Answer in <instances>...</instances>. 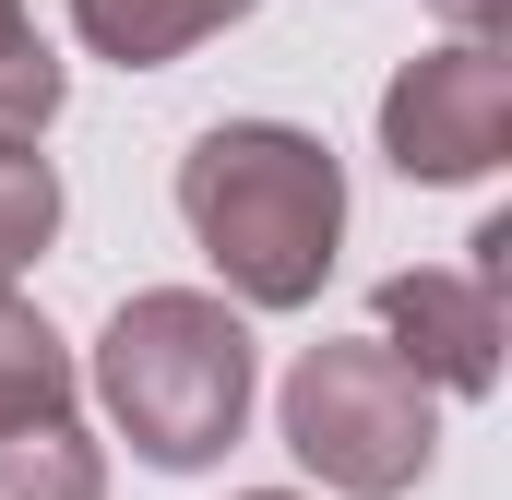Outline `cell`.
Segmentation results:
<instances>
[{"label": "cell", "instance_id": "obj_5", "mask_svg": "<svg viewBox=\"0 0 512 500\" xmlns=\"http://www.w3.org/2000/svg\"><path fill=\"white\" fill-rule=\"evenodd\" d=\"M382 346L417 393H489L501 381V286L453 274V262H405L382 274Z\"/></svg>", "mask_w": 512, "mask_h": 500}, {"label": "cell", "instance_id": "obj_6", "mask_svg": "<svg viewBox=\"0 0 512 500\" xmlns=\"http://www.w3.org/2000/svg\"><path fill=\"white\" fill-rule=\"evenodd\" d=\"M251 0H72V36L96 48V60H120V72H167V60H191L203 36H227Z\"/></svg>", "mask_w": 512, "mask_h": 500}, {"label": "cell", "instance_id": "obj_3", "mask_svg": "<svg viewBox=\"0 0 512 500\" xmlns=\"http://www.w3.org/2000/svg\"><path fill=\"white\" fill-rule=\"evenodd\" d=\"M274 429L334 500H405L441 453V393H417L382 346H310L274 393Z\"/></svg>", "mask_w": 512, "mask_h": 500}, {"label": "cell", "instance_id": "obj_9", "mask_svg": "<svg viewBox=\"0 0 512 500\" xmlns=\"http://www.w3.org/2000/svg\"><path fill=\"white\" fill-rule=\"evenodd\" d=\"M60 96H72L60 48L24 24V0H0V143H36V131L60 120Z\"/></svg>", "mask_w": 512, "mask_h": 500}, {"label": "cell", "instance_id": "obj_8", "mask_svg": "<svg viewBox=\"0 0 512 500\" xmlns=\"http://www.w3.org/2000/svg\"><path fill=\"white\" fill-rule=\"evenodd\" d=\"M0 500H108V453L48 417V429H0Z\"/></svg>", "mask_w": 512, "mask_h": 500}, {"label": "cell", "instance_id": "obj_12", "mask_svg": "<svg viewBox=\"0 0 512 500\" xmlns=\"http://www.w3.org/2000/svg\"><path fill=\"white\" fill-rule=\"evenodd\" d=\"M239 500H298V489H239Z\"/></svg>", "mask_w": 512, "mask_h": 500}, {"label": "cell", "instance_id": "obj_10", "mask_svg": "<svg viewBox=\"0 0 512 500\" xmlns=\"http://www.w3.org/2000/svg\"><path fill=\"white\" fill-rule=\"evenodd\" d=\"M60 239V167L36 143H0V286Z\"/></svg>", "mask_w": 512, "mask_h": 500}, {"label": "cell", "instance_id": "obj_11", "mask_svg": "<svg viewBox=\"0 0 512 500\" xmlns=\"http://www.w3.org/2000/svg\"><path fill=\"white\" fill-rule=\"evenodd\" d=\"M429 12H441L465 48H501V24H512V0H429Z\"/></svg>", "mask_w": 512, "mask_h": 500}, {"label": "cell", "instance_id": "obj_7", "mask_svg": "<svg viewBox=\"0 0 512 500\" xmlns=\"http://www.w3.org/2000/svg\"><path fill=\"white\" fill-rule=\"evenodd\" d=\"M72 393H84V370L48 334V310H24L0 286V429H48V417H72Z\"/></svg>", "mask_w": 512, "mask_h": 500}, {"label": "cell", "instance_id": "obj_2", "mask_svg": "<svg viewBox=\"0 0 512 500\" xmlns=\"http://www.w3.org/2000/svg\"><path fill=\"white\" fill-rule=\"evenodd\" d=\"M251 393H262V346L203 286H143L96 334V405L120 417V441L155 477H203L251 429Z\"/></svg>", "mask_w": 512, "mask_h": 500}, {"label": "cell", "instance_id": "obj_1", "mask_svg": "<svg viewBox=\"0 0 512 500\" xmlns=\"http://www.w3.org/2000/svg\"><path fill=\"white\" fill-rule=\"evenodd\" d=\"M179 227L239 310H310L346 250V167L298 120H215L179 155Z\"/></svg>", "mask_w": 512, "mask_h": 500}, {"label": "cell", "instance_id": "obj_4", "mask_svg": "<svg viewBox=\"0 0 512 500\" xmlns=\"http://www.w3.org/2000/svg\"><path fill=\"white\" fill-rule=\"evenodd\" d=\"M382 155L417 191H465L512 155V60L501 48H429L382 84Z\"/></svg>", "mask_w": 512, "mask_h": 500}]
</instances>
